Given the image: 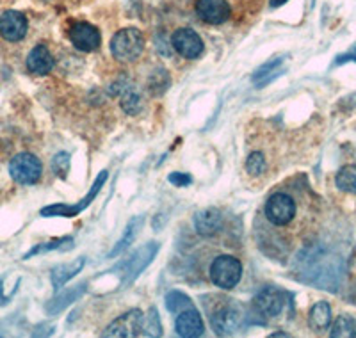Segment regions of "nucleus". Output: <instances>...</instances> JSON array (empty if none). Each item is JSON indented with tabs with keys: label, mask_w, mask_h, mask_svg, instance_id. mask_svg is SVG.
<instances>
[{
	"label": "nucleus",
	"mask_w": 356,
	"mask_h": 338,
	"mask_svg": "<svg viewBox=\"0 0 356 338\" xmlns=\"http://www.w3.org/2000/svg\"><path fill=\"white\" fill-rule=\"evenodd\" d=\"M145 50V36L141 34L139 29H122L114 34L111 41V52L114 59L122 61V63H132L138 59Z\"/></svg>",
	"instance_id": "obj_1"
},
{
	"label": "nucleus",
	"mask_w": 356,
	"mask_h": 338,
	"mask_svg": "<svg viewBox=\"0 0 356 338\" xmlns=\"http://www.w3.org/2000/svg\"><path fill=\"white\" fill-rule=\"evenodd\" d=\"M211 280L216 287L222 290H230L239 285L243 278V266L232 255H221L212 262L211 266Z\"/></svg>",
	"instance_id": "obj_2"
},
{
	"label": "nucleus",
	"mask_w": 356,
	"mask_h": 338,
	"mask_svg": "<svg viewBox=\"0 0 356 338\" xmlns=\"http://www.w3.org/2000/svg\"><path fill=\"white\" fill-rule=\"evenodd\" d=\"M107 177H109L107 171H100L98 177L95 178L93 186H91L89 193L82 198L81 202L75 203V205H61V203H57V205L44 207V209H41V216H43V218H75V216H79L82 210L88 209V207L91 205V202H95V198L100 194Z\"/></svg>",
	"instance_id": "obj_3"
},
{
	"label": "nucleus",
	"mask_w": 356,
	"mask_h": 338,
	"mask_svg": "<svg viewBox=\"0 0 356 338\" xmlns=\"http://www.w3.org/2000/svg\"><path fill=\"white\" fill-rule=\"evenodd\" d=\"M43 166L33 153H18L9 162V175L20 186H33L41 178Z\"/></svg>",
	"instance_id": "obj_4"
},
{
	"label": "nucleus",
	"mask_w": 356,
	"mask_h": 338,
	"mask_svg": "<svg viewBox=\"0 0 356 338\" xmlns=\"http://www.w3.org/2000/svg\"><path fill=\"white\" fill-rule=\"evenodd\" d=\"M159 253V244L157 242H148L143 248H139L136 253L130 255V258H127L125 262L120 266V269L123 271V280L122 285H130L136 280L139 278V274L154 262V258Z\"/></svg>",
	"instance_id": "obj_5"
},
{
	"label": "nucleus",
	"mask_w": 356,
	"mask_h": 338,
	"mask_svg": "<svg viewBox=\"0 0 356 338\" xmlns=\"http://www.w3.org/2000/svg\"><path fill=\"white\" fill-rule=\"evenodd\" d=\"M266 219L275 226H287L296 216V203L289 194L275 193L266 202Z\"/></svg>",
	"instance_id": "obj_6"
},
{
	"label": "nucleus",
	"mask_w": 356,
	"mask_h": 338,
	"mask_svg": "<svg viewBox=\"0 0 356 338\" xmlns=\"http://www.w3.org/2000/svg\"><path fill=\"white\" fill-rule=\"evenodd\" d=\"M143 321H145V315L141 310H129L127 314L120 315L118 319H114L109 324L106 331H104V337H113V338H134L138 337L143 330Z\"/></svg>",
	"instance_id": "obj_7"
},
{
	"label": "nucleus",
	"mask_w": 356,
	"mask_h": 338,
	"mask_svg": "<svg viewBox=\"0 0 356 338\" xmlns=\"http://www.w3.org/2000/svg\"><path fill=\"white\" fill-rule=\"evenodd\" d=\"M241 324H243V315H241L239 308L234 305L221 306L211 315V326L219 337L237 333L241 330Z\"/></svg>",
	"instance_id": "obj_8"
},
{
	"label": "nucleus",
	"mask_w": 356,
	"mask_h": 338,
	"mask_svg": "<svg viewBox=\"0 0 356 338\" xmlns=\"http://www.w3.org/2000/svg\"><path fill=\"white\" fill-rule=\"evenodd\" d=\"M171 47L184 59H198L203 50H205L202 38L193 29H178V31H175L173 36H171Z\"/></svg>",
	"instance_id": "obj_9"
},
{
	"label": "nucleus",
	"mask_w": 356,
	"mask_h": 338,
	"mask_svg": "<svg viewBox=\"0 0 356 338\" xmlns=\"http://www.w3.org/2000/svg\"><path fill=\"white\" fill-rule=\"evenodd\" d=\"M253 306H255V310L259 312L262 317L275 319L282 314V310H284L285 296L284 292H280L275 287H266V289H262L259 294L255 296Z\"/></svg>",
	"instance_id": "obj_10"
},
{
	"label": "nucleus",
	"mask_w": 356,
	"mask_h": 338,
	"mask_svg": "<svg viewBox=\"0 0 356 338\" xmlns=\"http://www.w3.org/2000/svg\"><path fill=\"white\" fill-rule=\"evenodd\" d=\"M70 41L75 45V49L82 50V52H93L100 47V33L95 25L88 24V22H77L73 24L68 31Z\"/></svg>",
	"instance_id": "obj_11"
},
{
	"label": "nucleus",
	"mask_w": 356,
	"mask_h": 338,
	"mask_svg": "<svg viewBox=\"0 0 356 338\" xmlns=\"http://www.w3.org/2000/svg\"><path fill=\"white\" fill-rule=\"evenodd\" d=\"M196 15L205 24L221 25L232 17V9L227 0H198L196 2Z\"/></svg>",
	"instance_id": "obj_12"
},
{
	"label": "nucleus",
	"mask_w": 356,
	"mask_h": 338,
	"mask_svg": "<svg viewBox=\"0 0 356 338\" xmlns=\"http://www.w3.org/2000/svg\"><path fill=\"white\" fill-rule=\"evenodd\" d=\"M27 18L18 11H6L0 17V36L9 43L22 41L27 34Z\"/></svg>",
	"instance_id": "obj_13"
},
{
	"label": "nucleus",
	"mask_w": 356,
	"mask_h": 338,
	"mask_svg": "<svg viewBox=\"0 0 356 338\" xmlns=\"http://www.w3.org/2000/svg\"><path fill=\"white\" fill-rule=\"evenodd\" d=\"M175 330L180 337L195 338L202 337L205 333V324H203L202 315L195 308H189V310H184L178 314L177 321H175Z\"/></svg>",
	"instance_id": "obj_14"
},
{
	"label": "nucleus",
	"mask_w": 356,
	"mask_h": 338,
	"mask_svg": "<svg viewBox=\"0 0 356 338\" xmlns=\"http://www.w3.org/2000/svg\"><path fill=\"white\" fill-rule=\"evenodd\" d=\"M196 234L202 237H214L222 228V216L218 209L200 210L195 216Z\"/></svg>",
	"instance_id": "obj_15"
},
{
	"label": "nucleus",
	"mask_w": 356,
	"mask_h": 338,
	"mask_svg": "<svg viewBox=\"0 0 356 338\" xmlns=\"http://www.w3.org/2000/svg\"><path fill=\"white\" fill-rule=\"evenodd\" d=\"M54 68V57L44 45H38L27 56V70L34 75H47Z\"/></svg>",
	"instance_id": "obj_16"
},
{
	"label": "nucleus",
	"mask_w": 356,
	"mask_h": 338,
	"mask_svg": "<svg viewBox=\"0 0 356 338\" xmlns=\"http://www.w3.org/2000/svg\"><path fill=\"white\" fill-rule=\"evenodd\" d=\"M84 266H86V258L81 257L70 264H63V266L54 267L52 273H50V280H52L54 289L59 290L63 285H66L70 280L75 278V276L84 269Z\"/></svg>",
	"instance_id": "obj_17"
},
{
	"label": "nucleus",
	"mask_w": 356,
	"mask_h": 338,
	"mask_svg": "<svg viewBox=\"0 0 356 338\" xmlns=\"http://www.w3.org/2000/svg\"><path fill=\"white\" fill-rule=\"evenodd\" d=\"M88 290V283H81V285H75V287H70L68 290L61 292V294H57L52 301L47 305V312L50 315H56L59 312H63L66 306L72 305L73 301H77L81 296H84V292Z\"/></svg>",
	"instance_id": "obj_18"
},
{
	"label": "nucleus",
	"mask_w": 356,
	"mask_h": 338,
	"mask_svg": "<svg viewBox=\"0 0 356 338\" xmlns=\"http://www.w3.org/2000/svg\"><path fill=\"white\" fill-rule=\"evenodd\" d=\"M308 324L312 330L324 331L328 330L332 324V308L326 301H319L312 306L310 315H308Z\"/></svg>",
	"instance_id": "obj_19"
},
{
	"label": "nucleus",
	"mask_w": 356,
	"mask_h": 338,
	"mask_svg": "<svg viewBox=\"0 0 356 338\" xmlns=\"http://www.w3.org/2000/svg\"><path fill=\"white\" fill-rule=\"evenodd\" d=\"M282 57H275V59L267 61V63H264L262 66H259V68L255 70V73L251 75V81H253V84L259 86V88H262V86L269 84V82L273 81V79H276V77L280 75L278 68L280 65H282Z\"/></svg>",
	"instance_id": "obj_20"
},
{
	"label": "nucleus",
	"mask_w": 356,
	"mask_h": 338,
	"mask_svg": "<svg viewBox=\"0 0 356 338\" xmlns=\"http://www.w3.org/2000/svg\"><path fill=\"white\" fill-rule=\"evenodd\" d=\"M141 225H143V218L130 219L129 225H127V228L123 230L122 239H120V241L116 242V246H114L113 251H111V253H109V258H114V257H118V255H122L123 251H125L127 248H129V246L132 244L134 239H136V235H138L139 228H141Z\"/></svg>",
	"instance_id": "obj_21"
},
{
	"label": "nucleus",
	"mask_w": 356,
	"mask_h": 338,
	"mask_svg": "<svg viewBox=\"0 0 356 338\" xmlns=\"http://www.w3.org/2000/svg\"><path fill=\"white\" fill-rule=\"evenodd\" d=\"M330 335H332L333 338H355L356 337V321L348 314L340 315V317L333 322L332 333Z\"/></svg>",
	"instance_id": "obj_22"
},
{
	"label": "nucleus",
	"mask_w": 356,
	"mask_h": 338,
	"mask_svg": "<svg viewBox=\"0 0 356 338\" xmlns=\"http://www.w3.org/2000/svg\"><path fill=\"white\" fill-rule=\"evenodd\" d=\"M335 184L340 191L356 196V166H344L335 177Z\"/></svg>",
	"instance_id": "obj_23"
},
{
	"label": "nucleus",
	"mask_w": 356,
	"mask_h": 338,
	"mask_svg": "<svg viewBox=\"0 0 356 338\" xmlns=\"http://www.w3.org/2000/svg\"><path fill=\"white\" fill-rule=\"evenodd\" d=\"M122 95V102H120V105H122V109L125 111L127 114H130V116H134V114H138L139 111H141L143 104H141V97H139V93H136L132 88H125V89H120V91H114L113 95Z\"/></svg>",
	"instance_id": "obj_24"
},
{
	"label": "nucleus",
	"mask_w": 356,
	"mask_h": 338,
	"mask_svg": "<svg viewBox=\"0 0 356 338\" xmlns=\"http://www.w3.org/2000/svg\"><path fill=\"white\" fill-rule=\"evenodd\" d=\"M170 75H168V72L164 68L155 70L150 75V79H148V89H150L152 95L166 93L168 89H170Z\"/></svg>",
	"instance_id": "obj_25"
},
{
	"label": "nucleus",
	"mask_w": 356,
	"mask_h": 338,
	"mask_svg": "<svg viewBox=\"0 0 356 338\" xmlns=\"http://www.w3.org/2000/svg\"><path fill=\"white\" fill-rule=\"evenodd\" d=\"M166 308L171 314H180V312L195 308V306H193V301L186 294L178 292V290H173V292H170L166 296Z\"/></svg>",
	"instance_id": "obj_26"
},
{
	"label": "nucleus",
	"mask_w": 356,
	"mask_h": 338,
	"mask_svg": "<svg viewBox=\"0 0 356 338\" xmlns=\"http://www.w3.org/2000/svg\"><path fill=\"white\" fill-rule=\"evenodd\" d=\"M66 242H73V239L70 237H63V239H54V241H49V242H43V244H38L34 246L33 250L29 251L27 255L24 257V260H29L31 257H34V255H41V253H47V251H52V250H61L63 244H66Z\"/></svg>",
	"instance_id": "obj_27"
},
{
	"label": "nucleus",
	"mask_w": 356,
	"mask_h": 338,
	"mask_svg": "<svg viewBox=\"0 0 356 338\" xmlns=\"http://www.w3.org/2000/svg\"><path fill=\"white\" fill-rule=\"evenodd\" d=\"M143 330H145L146 337H161L162 335L161 319H159V314L155 308H152L146 321H143Z\"/></svg>",
	"instance_id": "obj_28"
},
{
	"label": "nucleus",
	"mask_w": 356,
	"mask_h": 338,
	"mask_svg": "<svg viewBox=\"0 0 356 338\" xmlns=\"http://www.w3.org/2000/svg\"><path fill=\"white\" fill-rule=\"evenodd\" d=\"M246 171L251 177H260L266 171V159L260 152H253L246 161Z\"/></svg>",
	"instance_id": "obj_29"
},
{
	"label": "nucleus",
	"mask_w": 356,
	"mask_h": 338,
	"mask_svg": "<svg viewBox=\"0 0 356 338\" xmlns=\"http://www.w3.org/2000/svg\"><path fill=\"white\" fill-rule=\"evenodd\" d=\"M52 171L59 178H66V177H68V171H70V153H66V152L57 153L56 157L52 159Z\"/></svg>",
	"instance_id": "obj_30"
},
{
	"label": "nucleus",
	"mask_w": 356,
	"mask_h": 338,
	"mask_svg": "<svg viewBox=\"0 0 356 338\" xmlns=\"http://www.w3.org/2000/svg\"><path fill=\"white\" fill-rule=\"evenodd\" d=\"M168 180H170L171 184H173V186H177V187H187V186H191V184H193V177H191V175H187V173H171Z\"/></svg>",
	"instance_id": "obj_31"
},
{
	"label": "nucleus",
	"mask_w": 356,
	"mask_h": 338,
	"mask_svg": "<svg viewBox=\"0 0 356 338\" xmlns=\"http://www.w3.org/2000/svg\"><path fill=\"white\" fill-rule=\"evenodd\" d=\"M8 301H9V298H6V296L2 294V278H0V306L6 305Z\"/></svg>",
	"instance_id": "obj_32"
},
{
	"label": "nucleus",
	"mask_w": 356,
	"mask_h": 338,
	"mask_svg": "<svg viewBox=\"0 0 356 338\" xmlns=\"http://www.w3.org/2000/svg\"><path fill=\"white\" fill-rule=\"evenodd\" d=\"M289 0H271V8H280V6L287 4Z\"/></svg>",
	"instance_id": "obj_33"
},
{
	"label": "nucleus",
	"mask_w": 356,
	"mask_h": 338,
	"mask_svg": "<svg viewBox=\"0 0 356 338\" xmlns=\"http://www.w3.org/2000/svg\"><path fill=\"white\" fill-rule=\"evenodd\" d=\"M271 337H289V335L284 333V331H280V333H273Z\"/></svg>",
	"instance_id": "obj_34"
},
{
	"label": "nucleus",
	"mask_w": 356,
	"mask_h": 338,
	"mask_svg": "<svg viewBox=\"0 0 356 338\" xmlns=\"http://www.w3.org/2000/svg\"><path fill=\"white\" fill-rule=\"evenodd\" d=\"M346 57H355V54H349V56H342V57H339V63H342V61H344Z\"/></svg>",
	"instance_id": "obj_35"
}]
</instances>
